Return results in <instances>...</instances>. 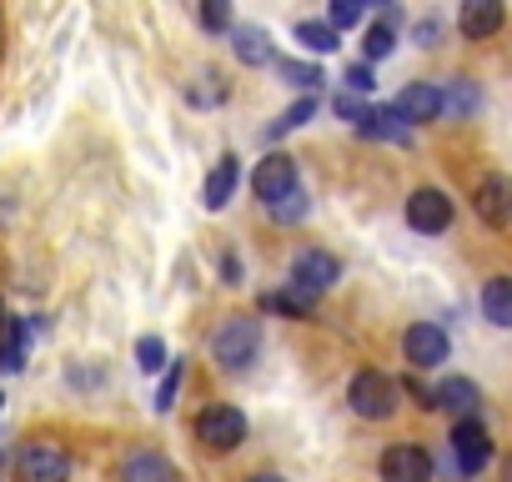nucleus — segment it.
I'll list each match as a JSON object with an SVG mask.
<instances>
[{"label":"nucleus","mask_w":512,"mask_h":482,"mask_svg":"<svg viewBox=\"0 0 512 482\" xmlns=\"http://www.w3.org/2000/svg\"><path fill=\"white\" fill-rule=\"evenodd\" d=\"M211 352H216V362L226 372L251 367L256 352H262V322H256V317H226L221 332H216V342H211Z\"/></svg>","instance_id":"f257e3e1"},{"label":"nucleus","mask_w":512,"mask_h":482,"mask_svg":"<svg viewBox=\"0 0 512 482\" xmlns=\"http://www.w3.org/2000/svg\"><path fill=\"white\" fill-rule=\"evenodd\" d=\"M337 277H342V262L332 252H322V247H307L292 262V292L307 297V302H317L327 287H337Z\"/></svg>","instance_id":"f03ea898"},{"label":"nucleus","mask_w":512,"mask_h":482,"mask_svg":"<svg viewBox=\"0 0 512 482\" xmlns=\"http://www.w3.org/2000/svg\"><path fill=\"white\" fill-rule=\"evenodd\" d=\"M347 402H352V412H357V417L382 422V417H392V412H397V382H392V377H382V372H357V377H352V387H347Z\"/></svg>","instance_id":"7ed1b4c3"},{"label":"nucleus","mask_w":512,"mask_h":482,"mask_svg":"<svg viewBox=\"0 0 512 482\" xmlns=\"http://www.w3.org/2000/svg\"><path fill=\"white\" fill-rule=\"evenodd\" d=\"M196 437H201V447H211V452H231V447H241V442H246V417H241V407H231V402H211V407L196 417Z\"/></svg>","instance_id":"20e7f679"},{"label":"nucleus","mask_w":512,"mask_h":482,"mask_svg":"<svg viewBox=\"0 0 512 482\" xmlns=\"http://www.w3.org/2000/svg\"><path fill=\"white\" fill-rule=\"evenodd\" d=\"M16 472L21 482H71V457L56 442H26L16 452Z\"/></svg>","instance_id":"39448f33"},{"label":"nucleus","mask_w":512,"mask_h":482,"mask_svg":"<svg viewBox=\"0 0 512 482\" xmlns=\"http://www.w3.org/2000/svg\"><path fill=\"white\" fill-rule=\"evenodd\" d=\"M407 226L422 231V236H442L452 226V196L437 191V186H417L407 196Z\"/></svg>","instance_id":"423d86ee"},{"label":"nucleus","mask_w":512,"mask_h":482,"mask_svg":"<svg viewBox=\"0 0 512 482\" xmlns=\"http://www.w3.org/2000/svg\"><path fill=\"white\" fill-rule=\"evenodd\" d=\"M452 457H457V472L462 477H477L492 462V437H487V427L477 417H462L452 427Z\"/></svg>","instance_id":"0eeeda50"},{"label":"nucleus","mask_w":512,"mask_h":482,"mask_svg":"<svg viewBox=\"0 0 512 482\" xmlns=\"http://www.w3.org/2000/svg\"><path fill=\"white\" fill-rule=\"evenodd\" d=\"M297 186H302V181H297V161H292L287 151H272L262 166L251 171V191L262 196L267 206H277V201H282V196H292Z\"/></svg>","instance_id":"6e6552de"},{"label":"nucleus","mask_w":512,"mask_h":482,"mask_svg":"<svg viewBox=\"0 0 512 482\" xmlns=\"http://www.w3.org/2000/svg\"><path fill=\"white\" fill-rule=\"evenodd\" d=\"M402 347H407V362L412 367H442L447 362V352H452V342H447V332L437 327V322H412L407 327V337H402Z\"/></svg>","instance_id":"1a4fd4ad"},{"label":"nucleus","mask_w":512,"mask_h":482,"mask_svg":"<svg viewBox=\"0 0 512 482\" xmlns=\"http://www.w3.org/2000/svg\"><path fill=\"white\" fill-rule=\"evenodd\" d=\"M382 482H432V457L417 442H397L382 452Z\"/></svg>","instance_id":"9d476101"},{"label":"nucleus","mask_w":512,"mask_h":482,"mask_svg":"<svg viewBox=\"0 0 512 482\" xmlns=\"http://www.w3.org/2000/svg\"><path fill=\"white\" fill-rule=\"evenodd\" d=\"M472 211L487 226H512V176H487L472 191Z\"/></svg>","instance_id":"9b49d317"},{"label":"nucleus","mask_w":512,"mask_h":482,"mask_svg":"<svg viewBox=\"0 0 512 482\" xmlns=\"http://www.w3.org/2000/svg\"><path fill=\"white\" fill-rule=\"evenodd\" d=\"M392 111H397L407 126L437 121V116H442V86H432V81H417V86H407V91L392 101Z\"/></svg>","instance_id":"f8f14e48"},{"label":"nucleus","mask_w":512,"mask_h":482,"mask_svg":"<svg viewBox=\"0 0 512 482\" xmlns=\"http://www.w3.org/2000/svg\"><path fill=\"white\" fill-rule=\"evenodd\" d=\"M457 26H462L467 41H487V36H497V31H502V0H467L462 16H457Z\"/></svg>","instance_id":"ddd939ff"},{"label":"nucleus","mask_w":512,"mask_h":482,"mask_svg":"<svg viewBox=\"0 0 512 482\" xmlns=\"http://www.w3.org/2000/svg\"><path fill=\"white\" fill-rule=\"evenodd\" d=\"M121 482H181L176 462L161 457V452H131L121 462Z\"/></svg>","instance_id":"4468645a"},{"label":"nucleus","mask_w":512,"mask_h":482,"mask_svg":"<svg viewBox=\"0 0 512 482\" xmlns=\"http://www.w3.org/2000/svg\"><path fill=\"white\" fill-rule=\"evenodd\" d=\"M236 176H241V161L226 151L216 166H211V176H206V186H201V201H206V211H221L226 201H231V191H236Z\"/></svg>","instance_id":"2eb2a0df"},{"label":"nucleus","mask_w":512,"mask_h":482,"mask_svg":"<svg viewBox=\"0 0 512 482\" xmlns=\"http://www.w3.org/2000/svg\"><path fill=\"white\" fill-rule=\"evenodd\" d=\"M231 51H236L241 66H272L277 61V51H272V41H267L262 26H236L231 31Z\"/></svg>","instance_id":"dca6fc26"},{"label":"nucleus","mask_w":512,"mask_h":482,"mask_svg":"<svg viewBox=\"0 0 512 482\" xmlns=\"http://www.w3.org/2000/svg\"><path fill=\"white\" fill-rule=\"evenodd\" d=\"M482 317L502 332H512V277H492L482 282Z\"/></svg>","instance_id":"f3484780"},{"label":"nucleus","mask_w":512,"mask_h":482,"mask_svg":"<svg viewBox=\"0 0 512 482\" xmlns=\"http://www.w3.org/2000/svg\"><path fill=\"white\" fill-rule=\"evenodd\" d=\"M477 402H482L477 382H467V377H442V387H437V407L457 412V422H462V417H472V412H477Z\"/></svg>","instance_id":"a211bd4d"},{"label":"nucleus","mask_w":512,"mask_h":482,"mask_svg":"<svg viewBox=\"0 0 512 482\" xmlns=\"http://www.w3.org/2000/svg\"><path fill=\"white\" fill-rule=\"evenodd\" d=\"M357 131L372 136V141H407V121L392 106H367V116L357 121Z\"/></svg>","instance_id":"6ab92c4d"},{"label":"nucleus","mask_w":512,"mask_h":482,"mask_svg":"<svg viewBox=\"0 0 512 482\" xmlns=\"http://www.w3.org/2000/svg\"><path fill=\"white\" fill-rule=\"evenodd\" d=\"M297 41H302V51H312V56H332V51L342 46V36L332 31V21H297Z\"/></svg>","instance_id":"aec40b11"},{"label":"nucleus","mask_w":512,"mask_h":482,"mask_svg":"<svg viewBox=\"0 0 512 482\" xmlns=\"http://www.w3.org/2000/svg\"><path fill=\"white\" fill-rule=\"evenodd\" d=\"M392 51H397V26L377 21V26L362 31V61H367V66H372V61H387Z\"/></svg>","instance_id":"412c9836"},{"label":"nucleus","mask_w":512,"mask_h":482,"mask_svg":"<svg viewBox=\"0 0 512 482\" xmlns=\"http://www.w3.org/2000/svg\"><path fill=\"white\" fill-rule=\"evenodd\" d=\"M31 332H36V327H26V322H6V347H0V367H6V372H21V367H26V342H31Z\"/></svg>","instance_id":"4be33fe9"},{"label":"nucleus","mask_w":512,"mask_h":482,"mask_svg":"<svg viewBox=\"0 0 512 482\" xmlns=\"http://www.w3.org/2000/svg\"><path fill=\"white\" fill-rule=\"evenodd\" d=\"M477 106H482V96H477V86H472V81H462V76L442 91V116H472Z\"/></svg>","instance_id":"5701e85b"},{"label":"nucleus","mask_w":512,"mask_h":482,"mask_svg":"<svg viewBox=\"0 0 512 482\" xmlns=\"http://www.w3.org/2000/svg\"><path fill=\"white\" fill-rule=\"evenodd\" d=\"M277 76L287 81V86H302V91H312V86H322L327 76H322V66H312V61H277Z\"/></svg>","instance_id":"b1692460"},{"label":"nucleus","mask_w":512,"mask_h":482,"mask_svg":"<svg viewBox=\"0 0 512 482\" xmlns=\"http://www.w3.org/2000/svg\"><path fill=\"white\" fill-rule=\"evenodd\" d=\"M317 116V96H302V101H292L282 116H277V126H272V136H282V131H297V126H307Z\"/></svg>","instance_id":"393cba45"},{"label":"nucleus","mask_w":512,"mask_h":482,"mask_svg":"<svg viewBox=\"0 0 512 482\" xmlns=\"http://www.w3.org/2000/svg\"><path fill=\"white\" fill-rule=\"evenodd\" d=\"M136 362H141V372L171 367V362H166V342H161V337H141V342H136Z\"/></svg>","instance_id":"a878e982"},{"label":"nucleus","mask_w":512,"mask_h":482,"mask_svg":"<svg viewBox=\"0 0 512 482\" xmlns=\"http://www.w3.org/2000/svg\"><path fill=\"white\" fill-rule=\"evenodd\" d=\"M267 211H272L277 221H287V226H292V221H302V216H307V191L297 186L292 196H282V201H277V206H267Z\"/></svg>","instance_id":"bb28decb"},{"label":"nucleus","mask_w":512,"mask_h":482,"mask_svg":"<svg viewBox=\"0 0 512 482\" xmlns=\"http://www.w3.org/2000/svg\"><path fill=\"white\" fill-rule=\"evenodd\" d=\"M342 81H347V91H352V96H367V91L377 86V76H372V66H367V61H352Z\"/></svg>","instance_id":"cd10ccee"},{"label":"nucleus","mask_w":512,"mask_h":482,"mask_svg":"<svg viewBox=\"0 0 512 482\" xmlns=\"http://www.w3.org/2000/svg\"><path fill=\"white\" fill-rule=\"evenodd\" d=\"M267 307H272V312H292V317H307V312H312V302H307V297H297L292 287H287V292H272V297H267Z\"/></svg>","instance_id":"c85d7f7f"},{"label":"nucleus","mask_w":512,"mask_h":482,"mask_svg":"<svg viewBox=\"0 0 512 482\" xmlns=\"http://www.w3.org/2000/svg\"><path fill=\"white\" fill-rule=\"evenodd\" d=\"M362 11H367V6H357V0H337V6H332V31L362 26Z\"/></svg>","instance_id":"c756f323"},{"label":"nucleus","mask_w":512,"mask_h":482,"mask_svg":"<svg viewBox=\"0 0 512 482\" xmlns=\"http://www.w3.org/2000/svg\"><path fill=\"white\" fill-rule=\"evenodd\" d=\"M176 387H181V367L171 362V367H166V382H161V392H156V412H166V407H171Z\"/></svg>","instance_id":"7c9ffc66"},{"label":"nucleus","mask_w":512,"mask_h":482,"mask_svg":"<svg viewBox=\"0 0 512 482\" xmlns=\"http://www.w3.org/2000/svg\"><path fill=\"white\" fill-rule=\"evenodd\" d=\"M201 26H206V31H226V26H231V11H226V6H206V11H201Z\"/></svg>","instance_id":"2f4dec72"},{"label":"nucleus","mask_w":512,"mask_h":482,"mask_svg":"<svg viewBox=\"0 0 512 482\" xmlns=\"http://www.w3.org/2000/svg\"><path fill=\"white\" fill-rule=\"evenodd\" d=\"M412 36H417V46H437V36H442V21H437V16H427V21H417V31H412Z\"/></svg>","instance_id":"473e14b6"},{"label":"nucleus","mask_w":512,"mask_h":482,"mask_svg":"<svg viewBox=\"0 0 512 482\" xmlns=\"http://www.w3.org/2000/svg\"><path fill=\"white\" fill-rule=\"evenodd\" d=\"M337 116H342V121H352V126H357V121H362V116H367V106H362V101H357V96H337Z\"/></svg>","instance_id":"72a5a7b5"},{"label":"nucleus","mask_w":512,"mask_h":482,"mask_svg":"<svg viewBox=\"0 0 512 482\" xmlns=\"http://www.w3.org/2000/svg\"><path fill=\"white\" fill-rule=\"evenodd\" d=\"M221 272H226V282H231V287L241 282V267H236V257H226V262H221Z\"/></svg>","instance_id":"f704fd0d"},{"label":"nucleus","mask_w":512,"mask_h":482,"mask_svg":"<svg viewBox=\"0 0 512 482\" xmlns=\"http://www.w3.org/2000/svg\"><path fill=\"white\" fill-rule=\"evenodd\" d=\"M251 482H287V477H277V472H256Z\"/></svg>","instance_id":"c9c22d12"},{"label":"nucleus","mask_w":512,"mask_h":482,"mask_svg":"<svg viewBox=\"0 0 512 482\" xmlns=\"http://www.w3.org/2000/svg\"><path fill=\"white\" fill-rule=\"evenodd\" d=\"M507 482H512V462H507Z\"/></svg>","instance_id":"e433bc0d"}]
</instances>
